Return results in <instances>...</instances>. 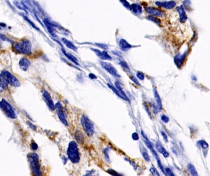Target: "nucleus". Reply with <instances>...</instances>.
<instances>
[{
    "label": "nucleus",
    "instance_id": "nucleus-33",
    "mask_svg": "<svg viewBox=\"0 0 210 176\" xmlns=\"http://www.w3.org/2000/svg\"><path fill=\"white\" fill-rule=\"evenodd\" d=\"M184 8L186 9L187 10L190 9L191 7V2L190 0H184L183 2V4Z\"/></svg>",
    "mask_w": 210,
    "mask_h": 176
},
{
    "label": "nucleus",
    "instance_id": "nucleus-42",
    "mask_svg": "<svg viewBox=\"0 0 210 176\" xmlns=\"http://www.w3.org/2000/svg\"><path fill=\"white\" fill-rule=\"evenodd\" d=\"M130 79H131L136 85H137L138 86H140V84L139 83V82H138L137 78H135V77H133V76H130Z\"/></svg>",
    "mask_w": 210,
    "mask_h": 176
},
{
    "label": "nucleus",
    "instance_id": "nucleus-39",
    "mask_svg": "<svg viewBox=\"0 0 210 176\" xmlns=\"http://www.w3.org/2000/svg\"><path fill=\"white\" fill-rule=\"evenodd\" d=\"M165 175L166 176H174V174L172 173L170 168H165Z\"/></svg>",
    "mask_w": 210,
    "mask_h": 176
},
{
    "label": "nucleus",
    "instance_id": "nucleus-5",
    "mask_svg": "<svg viewBox=\"0 0 210 176\" xmlns=\"http://www.w3.org/2000/svg\"><path fill=\"white\" fill-rule=\"evenodd\" d=\"M141 135L143 136V138H144V141L145 144H146V146L148 147V149L151 151V152H152V154H153V155L155 157V159H156V160H157V162L158 166H159V168H160V169L161 170V171H162V173L165 175V169H164V166H163V165H162V163H161L160 159L159 157V155H158V154H157V152L155 151V150L154 149V147H153L152 144V143H151V141L149 140V139H148L147 137L146 136L143 130H141Z\"/></svg>",
    "mask_w": 210,
    "mask_h": 176
},
{
    "label": "nucleus",
    "instance_id": "nucleus-38",
    "mask_svg": "<svg viewBox=\"0 0 210 176\" xmlns=\"http://www.w3.org/2000/svg\"><path fill=\"white\" fill-rule=\"evenodd\" d=\"M96 45H97L99 48L103 49V50H107L108 48V46L106 44H99V43H96L95 44Z\"/></svg>",
    "mask_w": 210,
    "mask_h": 176
},
{
    "label": "nucleus",
    "instance_id": "nucleus-34",
    "mask_svg": "<svg viewBox=\"0 0 210 176\" xmlns=\"http://www.w3.org/2000/svg\"><path fill=\"white\" fill-rule=\"evenodd\" d=\"M119 65H120L123 69H125L128 71H130V67L128 65V64L125 61H121L119 63Z\"/></svg>",
    "mask_w": 210,
    "mask_h": 176
},
{
    "label": "nucleus",
    "instance_id": "nucleus-26",
    "mask_svg": "<svg viewBox=\"0 0 210 176\" xmlns=\"http://www.w3.org/2000/svg\"><path fill=\"white\" fill-rule=\"evenodd\" d=\"M188 170L189 171V172L190 173V174L193 176H198L197 170L195 168V166L191 164V163H189L188 165Z\"/></svg>",
    "mask_w": 210,
    "mask_h": 176
},
{
    "label": "nucleus",
    "instance_id": "nucleus-12",
    "mask_svg": "<svg viewBox=\"0 0 210 176\" xmlns=\"http://www.w3.org/2000/svg\"><path fill=\"white\" fill-rule=\"evenodd\" d=\"M155 4L157 6L161 7L166 9H172L175 8L176 6V2L174 1H156Z\"/></svg>",
    "mask_w": 210,
    "mask_h": 176
},
{
    "label": "nucleus",
    "instance_id": "nucleus-41",
    "mask_svg": "<svg viewBox=\"0 0 210 176\" xmlns=\"http://www.w3.org/2000/svg\"><path fill=\"white\" fill-rule=\"evenodd\" d=\"M161 135H162V136H163L164 140L166 143H168V136L167 135V134H166L164 132L162 131V132H161Z\"/></svg>",
    "mask_w": 210,
    "mask_h": 176
},
{
    "label": "nucleus",
    "instance_id": "nucleus-22",
    "mask_svg": "<svg viewBox=\"0 0 210 176\" xmlns=\"http://www.w3.org/2000/svg\"><path fill=\"white\" fill-rule=\"evenodd\" d=\"M62 41L68 48H70V49H71L75 52L77 51V50H78L77 47H76V45L70 40H69L65 38H62Z\"/></svg>",
    "mask_w": 210,
    "mask_h": 176
},
{
    "label": "nucleus",
    "instance_id": "nucleus-19",
    "mask_svg": "<svg viewBox=\"0 0 210 176\" xmlns=\"http://www.w3.org/2000/svg\"><path fill=\"white\" fill-rule=\"evenodd\" d=\"M155 146H156V148H157V151H159V152L164 157L167 158L170 156V154L168 152V151L164 148V147L162 146V144L159 141H157L156 143Z\"/></svg>",
    "mask_w": 210,
    "mask_h": 176
},
{
    "label": "nucleus",
    "instance_id": "nucleus-23",
    "mask_svg": "<svg viewBox=\"0 0 210 176\" xmlns=\"http://www.w3.org/2000/svg\"><path fill=\"white\" fill-rule=\"evenodd\" d=\"M115 84V87L118 89V90L120 92V93L121 94V95L123 96V100L129 101H130V100H129V98H128V97L127 96L126 94H125V92L123 91V88H122V86H121V85H120V83H119V82H116Z\"/></svg>",
    "mask_w": 210,
    "mask_h": 176
},
{
    "label": "nucleus",
    "instance_id": "nucleus-2",
    "mask_svg": "<svg viewBox=\"0 0 210 176\" xmlns=\"http://www.w3.org/2000/svg\"><path fill=\"white\" fill-rule=\"evenodd\" d=\"M14 51L18 54L29 55L31 53V44L29 40H22L13 45Z\"/></svg>",
    "mask_w": 210,
    "mask_h": 176
},
{
    "label": "nucleus",
    "instance_id": "nucleus-30",
    "mask_svg": "<svg viewBox=\"0 0 210 176\" xmlns=\"http://www.w3.org/2000/svg\"><path fill=\"white\" fill-rule=\"evenodd\" d=\"M14 4L15 5V6L17 9H18L20 10H24V11L26 10L25 6L21 2L18 1H17V0H15V1H14Z\"/></svg>",
    "mask_w": 210,
    "mask_h": 176
},
{
    "label": "nucleus",
    "instance_id": "nucleus-32",
    "mask_svg": "<svg viewBox=\"0 0 210 176\" xmlns=\"http://www.w3.org/2000/svg\"><path fill=\"white\" fill-rule=\"evenodd\" d=\"M197 144H198V145H200V146H201V147L202 149H206L208 148V143L207 142H205V141H204V140L198 141Z\"/></svg>",
    "mask_w": 210,
    "mask_h": 176
},
{
    "label": "nucleus",
    "instance_id": "nucleus-31",
    "mask_svg": "<svg viewBox=\"0 0 210 176\" xmlns=\"http://www.w3.org/2000/svg\"><path fill=\"white\" fill-rule=\"evenodd\" d=\"M119 1L125 8H127L128 10H131V4L128 2L127 0H119Z\"/></svg>",
    "mask_w": 210,
    "mask_h": 176
},
{
    "label": "nucleus",
    "instance_id": "nucleus-9",
    "mask_svg": "<svg viewBox=\"0 0 210 176\" xmlns=\"http://www.w3.org/2000/svg\"><path fill=\"white\" fill-rule=\"evenodd\" d=\"M100 64L103 69H105V71H106L109 74H110L113 77L116 78L120 77V75L119 74L117 71L111 64L106 61H102L100 63Z\"/></svg>",
    "mask_w": 210,
    "mask_h": 176
},
{
    "label": "nucleus",
    "instance_id": "nucleus-47",
    "mask_svg": "<svg viewBox=\"0 0 210 176\" xmlns=\"http://www.w3.org/2000/svg\"><path fill=\"white\" fill-rule=\"evenodd\" d=\"M155 1H162V0H155Z\"/></svg>",
    "mask_w": 210,
    "mask_h": 176
},
{
    "label": "nucleus",
    "instance_id": "nucleus-37",
    "mask_svg": "<svg viewBox=\"0 0 210 176\" xmlns=\"http://www.w3.org/2000/svg\"><path fill=\"white\" fill-rule=\"evenodd\" d=\"M23 18H24V19H25V20L26 21H28V23H29L30 25H31V26H32L33 28H35V29H36L37 30H39V29L37 28V26L35 25V24H34V23H33L31 21H30V19H28V18L24 16V17H23Z\"/></svg>",
    "mask_w": 210,
    "mask_h": 176
},
{
    "label": "nucleus",
    "instance_id": "nucleus-18",
    "mask_svg": "<svg viewBox=\"0 0 210 176\" xmlns=\"http://www.w3.org/2000/svg\"><path fill=\"white\" fill-rule=\"evenodd\" d=\"M119 46L120 49L124 52H127L133 47V46L131 44H130L126 40L123 39H121L119 40Z\"/></svg>",
    "mask_w": 210,
    "mask_h": 176
},
{
    "label": "nucleus",
    "instance_id": "nucleus-28",
    "mask_svg": "<svg viewBox=\"0 0 210 176\" xmlns=\"http://www.w3.org/2000/svg\"><path fill=\"white\" fill-rule=\"evenodd\" d=\"M107 85L108 88H109L110 89H111L118 97H119L120 98H122L123 100V96L121 95V94L120 93V92L118 90V89H117L116 87H114V86H113L112 84H110V83H107Z\"/></svg>",
    "mask_w": 210,
    "mask_h": 176
},
{
    "label": "nucleus",
    "instance_id": "nucleus-13",
    "mask_svg": "<svg viewBox=\"0 0 210 176\" xmlns=\"http://www.w3.org/2000/svg\"><path fill=\"white\" fill-rule=\"evenodd\" d=\"M91 50L96 54L97 56H99L102 60H111V56L106 52V51H100L97 48H91Z\"/></svg>",
    "mask_w": 210,
    "mask_h": 176
},
{
    "label": "nucleus",
    "instance_id": "nucleus-35",
    "mask_svg": "<svg viewBox=\"0 0 210 176\" xmlns=\"http://www.w3.org/2000/svg\"><path fill=\"white\" fill-rule=\"evenodd\" d=\"M136 77L138 79H139L140 80H144V74L140 71H138L136 72Z\"/></svg>",
    "mask_w": 210,
    "mask_h": 176
},
{
    "label": "nucleus",
    "instance_id": "nucleus-25",
    "mask_svg": "<svg viewBox=\"0 0 210 176\" xmlns=\"http://www.w3.org/2000/svg\"><path fill=\"white\" fill-rule=\"evenodd\" d=\"M7 83L6 82L4 78L2 75V74H0V92H3L7 88Z\"/></svg>",
    "mask_w": 210,
    "mask_h": 176
},
{
    "label": "nucleus",
    "instance_id": "nucleus-36",
    "mask_svg": "<svg viewBox=\"0 0 210 176\" xmlns=\"http://www.w3.org/2000/svg\"><path fill=\"white\" fill-rule=\"evenodd\" d=\"M149 171L153 176H160V174L158 173V171H157V170L154 167H151L150 168Z\"/></svg>",
    "mask_w": 210,
    "mask_h": 176
},
{
    "label": "nucleus",
    "instance_id": "nucleus-44",
    "mask_svg": "<svg viewBox=\"0 0 210 176\" xmlns=\"http://www.w3.org/2000/svg\"><path fill=\"white\" fill-rule=\"evenodd\" d=\"M107 172L111 174V175H112V176H119V174L118 173H117L115 171L112 170H107Z\"/></svg>",
    "mask_w": 210,
    "mask_h": 176
},
{
    "label": "nucleus",
    "instance_id": "nucleus-46",
    "mask_svg": "<svg viewBox=\"0 0 210 176\" xmlns=\"http://www.w3.org/2000/svg\"><path fill=\"white\" fill-rule=\"evenodd\" d=\"M89 77L92 80H94V79H97V77L95 75H94V74H92V73H90L89 74Z\"/></svg>",
    "mask_w": 210,
    "mask_h": 176
},
{
    "label": "nucleus",
    "instance_id": "nucleus-29",
    "mask_svg": "<svg viewBox=\"0 0 210 176\" xmlns=\"http://www.w3.org/2000/svg\"><path fill=\"white\" fill-rule=\"evenodd\" d=\"M146 18L149 20V21H152L153 23L157 24V25H160L161 24V21L160 19H159L157 17H155L154 15H148Z\"/></svg>",
    "mask_w": 210,
    "mask_h": 176
},
{
    "label": "nucleus",
    "instance_id": "nucleus-16",
    "mask_svg": "<svg viewBox=\"0 0 210 176\" xmlns=\"http://www.w3.org/2000/svg\"><path fill=\"white\" fill-rule=\"evenodd\" d=\"M154 95L155 100V109L157 111H160L162 109V100L160 98V97L159 94H158L157 90L155 89H154Z\"/></svg>",
    "mask_w": 210,
    "mask_h": 176
},
{
    "label": "nucleus",
    "instance_id": "nucleus-14",
    "mask_svg": "<svg viewBox=\"0 0 210 176\" xmlns=\"http://www.w3.org/2000/svg\"><path fill=\"white\" fill-rule=\"evenodd\" d=\"M187 54H188V52H185L184 53L183 55L178 54L177 55L175 56V57L174 58V61H175V64L177 66V67L178 68H180L181 66V65L183 64V63H184Z\"/></svg>",
    "mask_w": 210,
    "mask_h": 176
},
{
    "label": "nucleus",
    "instance_id": "nucleus-11",
    "mask_svg": "<svg viewBox=\"0 0 210 176\" xmlns=\"http://www.w3.org/2000/svg\"><path fill=\"white\" fill-rule=\"evenodd\" d=\"M145 10L146 12H147L149 14L151 15H154L157 17H162L165 15V13L164 11L160 10L155 7H146Z\"/></svg>",
    "mask_w": 210,
    "mask_h": 176
},
{
    "label": "nucleus",
    "instance_id": "nucleus-17",
    "mask_svg": "<svg viewBox=\"0 0 210 176\" xmlns=\"http://www.w3.org/2000/svg\"><path fill=\"white\" fill-rule=\"evenodd\" d=\"M18 65H19V67L21 69V70H22L23 71H26L28 69L29 67L30 66L31 63L27 58H22L19 61Z\"/></svg>",
    "mask_w": 210,
    "mask_h": 176
},
{
    "label": "nucleus",
    "instance_id": "nucleus-6",
    "mask_svg": "<svg viewBox=\"0 0 210 176\" xmlns=\"http://www.w3.org/2000/svg\"><path fill=\"white\" fill-rule=\"evenodd\" d=\"M0 109L9 118L15 119L17 117V113L15 109L10 104L4 99H2L0 101Z\"/></svg>",
    "mask_w": 210,
    "mask_h": 176
},
{
    "label": "nucleus",
    "instance_id": "nucleus-10",
    "mask_svg": "<svg viewBox=\"0 0 210 176\" xmlns=\"http://www.w3.org/2000/svg\"><path fill=\"white\" fill-rule=\"evenodd\" d=\"M42 97H43V98H44L45 102L51 111L55 110V105L54 104L50 94L47 90H44L42 92Z\"/></svg>",
    "mask_w": 210,
    "mask_h": 176
},
{
    "label": "nucleus",
    "instance_id": "nucleus-40",
    "mask_svg": "<svg viewBox=\"0 0 210 176\" xmlns=\"http://www.w3.org/2000/svg\"><path fill=\"white\" fill-rule=\"evenodd\" d=\"M161 120L164 122V123H168L169 122V118L165 116V115H162L161 116Z\"/></svg>",
    "mask_w": 210,
    "mask_h": 176
},
{
    "label": "nucleus",
    "instance_id": "nucleus-4",
    "mask_svg": "<svg viewBox=\"0 0 210 176\" xmlns=\"http://www.w3.org/2000/svg\"><path fill=\"white\" fill-rule=\"evenodd\" d=\"M81 124L86 135L89 137L92 136L95 133V128L92 121L87 116L83 115L81 119Z\"/></svg>",
    "mask_w": 210,
    "mask_h": 176
},
{
    "label": "nucleus",
    "instance_id": "nucleus-20",
    "mask_svg": "<svg viewBox=\"0 0 210 176\" xmlns=\"http://www.w3.org/2000/svg\"><path fill=\"white\" fill-rule=\"evenodd\" d=\"M131 10L135 15H140L143 12V9L140 4L137 3H133L131 4Z\"/></svg>",
    "mask_w": 210,
    "mask_h": 176
},
{
    "label": "nucleus",
    "instance_id": "nucleus-8",
    "mask_svg": "<svg viewBox=\"0 0 210 176\" xmlns=\"http://www.w3.org/2000/svg\"><path fill=\"white\" fill-rule=\"evenodd\" d=\"M55 109H57V115L60 119V121L66 126H68V123L66 118V115L65 113V111L63 107L60 102H57L55 104Z\"/></svg>",
    "mask_w": 210,
    "mask_h": 176
},
{
    "label": "nucleus",
    "instance_id": "nucleus-3",
    "mask_svg": "<svg viewBox=\"0 0 210 176\" xmlns=\"http://www.w3.org/2000/svg\"><path fill=\"white\" fill-rule=\"evenodd\" d=\"M28 161L30 165L31 169L33 174L36 176H41V165L39 160V156L36 153H30L28 156Z\"/></svg>",
    "mask_w": 210,
    "mask_h": 176
},
{
    "label": "nucleus",
    "instance_id": "nucleus-24",
    "mask_svg": "<svg viewBox=\"0 0 210 176\" xmlns=\"http://www.w3.org/2000/svg\"><path fill=\"white\" fill-rule=\"evenodd\" d=\"M62 52H63V53L64 54V55H65L69 60H70L71 62H73V63H75V64L79 66V64H78V61H77V59H76V58L74 56H73L72 55H71V54H70V53H68L64 50V48H62Z\"/></svg>",
    "mask_w": 210,
    "mask_h": 176
},
{
    "label": "nucleus",
    "instance_id": "nucleus-21",
    "mask_svg": "<svg viewBox=\"0 0 210 176\" xmlns=\"http://www.w3.org/2000/svg\"><path fill=\"white\" fill-rule=\"evenodd\" d=\"M75 136L76 141L79 144H83L85 141L84 135L80 130H76L75 133Z\"/></svg>",
    "mask_w": 210,
    "mask_h": 176
},
{
    "label": "nucleus",
    "instance_id": "nucleus-1",
    "mask_svg": "<svg viewBox=\"0 0 210 176\" xmlns=\"http://www.w3.org/2000/svg\"><path fill=\"white\" fill-rule=\"evenodd\" d=\"M67 155L69 160L73 163H78L80 162L81 157L78 144L76 141L70 142L67 149Z\"/></svg>",
    "mask_w": 210,
    "mask_h": 176
},
{
    "label": "nucleus",
    "instance_id": "nucleus-7",
    "mask_svg": "<svg viewBox=\"0 0 210 176\" xmlns=\"http://www.w3.org/2000/svg\"><path fill=\"white\" fill-rule=\"evenodd\" d=\"M1 74L7 84L13 87H19L20 86V83L18 80L10 72L7 71H3Z\"/></svg>",
    "mask_w": 210,
    "mask_h": 176
},
{
    "label": "nucleus",
    "instance_id": "nucleus-43",
    "mask_svg": "<svg viewBox=\"0 0 210 176\" xmlns=\"http://www.w3.org/2000/svg\"><path fill=\"white\" fill-rule=\"evenodd\" d=\"M132 136L133 140H135V141H137V140H139V136H138V133H136V132L133 133L132 134V136Z\"/></svg>",
    "mask_w": 210,
    "mask_h": 176
},
{
    "label": "nucleus",
    "instance_id": "nucleus-27",
    "mask_svg": "<svg viewBox=\"0 0 210 176\" xmlns=\"http://www.w3.org/2000/svg\"><path fill=\"white\" fill-rule=\"evenodd\" d=\"M141 147H141L140 151H141V154L143 155V157L144 159L146 162H149L150 161V157H149V155L148 154V152H147V151H146V149L144 147H143V146H141Z\"/></svg>",
    "mask_w": 210,
    "mask_h": 176
},
{
    "label": "nucleus",
    "instance_id": "nucleus-45",
    "mask_svg": "<svg viewBox=\"0 0 210 176\" xmlns=\"http://www.w3.org/2000/svg\"><path fill=\"white\" fill-rule=\"evenodd\" d=\"M38 145L35 143H33L31 144V148L33 150V151H36L38 149Z\"/></svg>",
    "mask_w": 210,
    "mask_h": 176
},
{
    "label": "nucleus",
    "instance_id": "nucleus-15",
    "mask_svg": "<svg viewBox=\"0 0 210 176\" xmlns=\"http://www.w3.org/2000/svg\"><path fill=\"white\" fill-rule=\"evenodd\" d=\"M176 10L179 13L180 15V21L182 23H184L187 21L188 20V17L185 11V9L183 7V5H181L178 7H176Z\"/></svg>",
    "mask_w": 210,
    "mask_h": 176
}]
</instances>
